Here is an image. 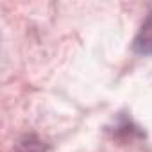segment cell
Instances as JSON below:
<instances>
[{
    "mask_svg": "<svg viewBox=\"0 0 152 152\" xmlns=\"http://www.w3.org/2000/svg\"><path fill=\"white\" fill-rule=\"evenodd\" d=\"M132 52L138 56H150L152 54V11L143 20L140 31L132 39Z\"/></svg>",
    "mask_w": 152,
    "mask_h": 152,
    "instance_id": "obj_1",
    "label": "cell"
},
{
    "mask_svg": "<svg viewBox=\"0 0 152 152\" xmlns=\"http://www.w3.org/2000/svg\"><path fill=\"white\" fill-rule=\"evenodd\" d=\"M18 152H43V147L39 140H36L34 136H27L23 141H20Z\"/></svg>",
    "mask_w": 152,
    "mask_h": 152,
    "instance_id": "obj_2",
    "label": "cell"
}]
</instances>
